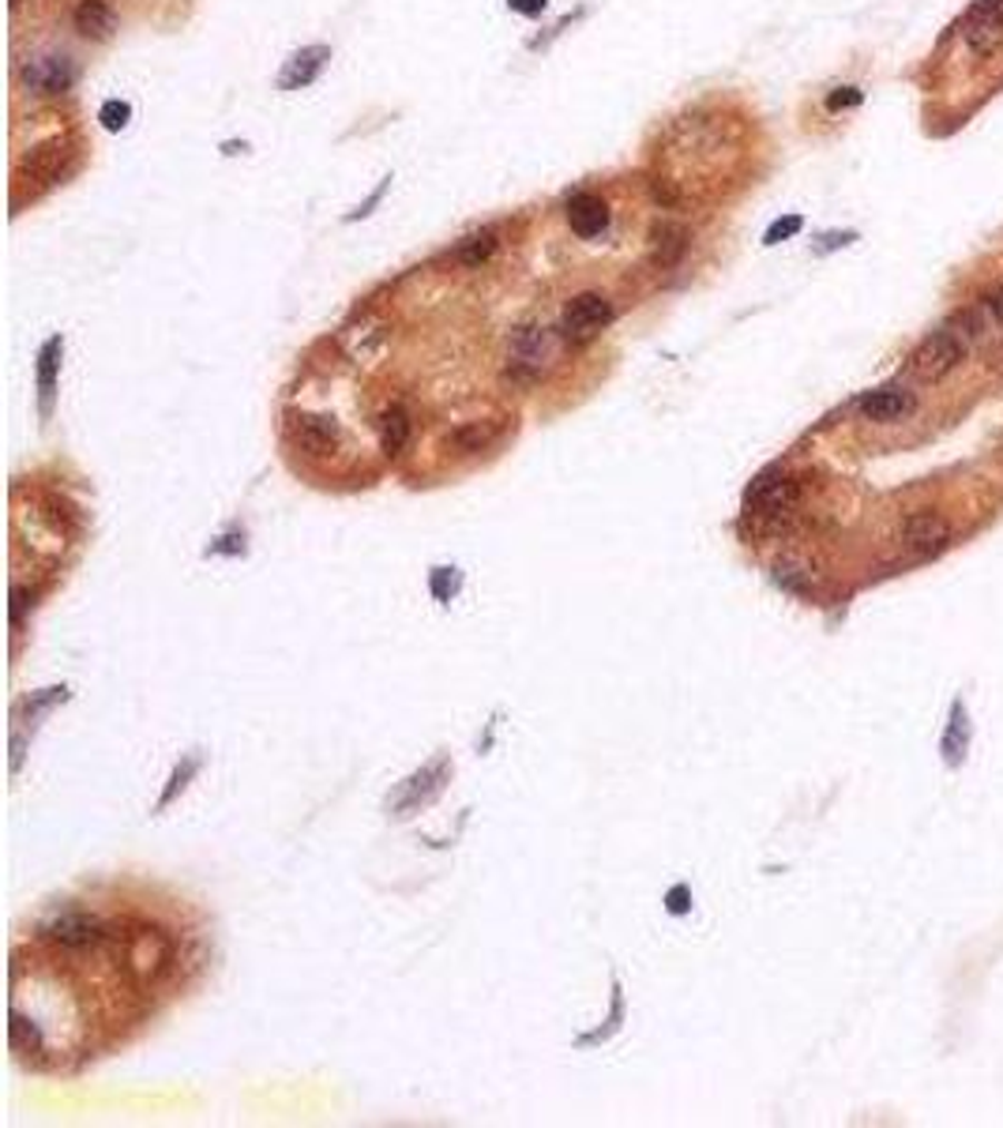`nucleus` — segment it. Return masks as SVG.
Here are the masks:
<instances>
[{"label":"nucleus","instance_id":"39448f33","mask_svg":"<svg viewBox=\"0 0 1003 1128\" xmlns=\"http://www.w3.org/2000/svg\"><path fill=\"white\" fill-rule=\"evenodd\" d=\"M898 538H902V550H906L913 561H928V557H936V553L947 550L951 527L940 512H917V516H910L906 523H902Z\"/></svg>","mask_w":1003,"mask_h":1128},{"label":"nucleus","instance_id":"2eb2a0df","mask_svg":"<svg viewBox=\"0 0 1003 1128\" xmlns=\"http://www.w3.org/2000/svg\"><path fill=\"white\" fill-rule=\"evenodd\" d=\"M545 350H549V335H545V328H523L519 335H515V346H512V358L515 362L512 365H515V369L538 373Z\"/></svg>","mask_w":1003,"mask_h":1128},{"label":"nucleus","instance_id":"9b49d317","mask_svg":"<svg viewBox=\"0 0 1003 1128\" xmlns=\"http://www.w3.org/2000/svg\"><path fill=\"white\" fill-rule=\"evenodd\" d=\"M42 933L49 940H57V944H64V948H91L102 940V922H98V918H87V914H61V918H53Z\"/></svg>","mask_w":1003,"mask_h":1128},{"label":"nucleus","instance_id":"20e7f679","mask_svg":"<svg viewBox=\"0 0 1003 1128\" xmlns=\"http://www.w3.org/2000/svg\"><path fill=\"white\" fill-rule=\"evenodd\" d=\"M609 324H613V305L609 298H602V294H594V290L572 298L564 305V316H560V332L568 335L572 343H587L602 328H609Z\"/></svg>","mask_w":1003,"mask_h":1128},{"label":"nucleus","instance_id":"1a4fd4ad","mask_svg":"<svg viewBox=\"0 0 1003 1128\" xmlns=\"http://www.w3.org/2000/svg\"><path fill=\"white\" fill-rule=\"evenodd\" d=\"M568 226L575 237H598L609 226V204L594 192H575L568 200Z\"/></svg>","mask_w":1003,"mask_h":1128},{"label":"nucleus","instance_id":"9d476101","mask_svg":"<svg viewBox=\"0 0 1003 1128\" xmlns=\"http://www.w3.org/2000/svg\"><path fill=\"white\" fill-rule=\"evenodd\" d=\"M327 57H331V49H327V46H305V49H297L290 61H286L282 76H278V87H282V91H301V87H309L312 79L324 72Z\"/></svg>","mask_w":1003,"mask_h":1128},{"label":"nucleus","instance_id":"423d86ee","mask_svg":"<svg viewBox=\"0 0 1003 1128\" xmlns=\"http://www.w3.org/2000/svg\"><path fill=\"white\" fill-rule=\"evenodd\" d=\"M748 504L759 512V516H767V520L790 516V512L797 508V482H793L790 474H782V471L759 474V478L752 482V489H748Z\"/></svg>","mask_w":1003,"mask_h":1128},{"label":"nucleus","instance_id":"c85d7f7f","mask_svg":"<svg viewBox=\"0 0 1003 1128\" xmlns=\"http://www.w3.org/2000/svg\"><path fill=\"white\" fill-rule=\"evenodd\" d=\"M985 305H989L992 320H996V324H1000V328H1003V286H1000V290H992V294H989V298H985Z\"/></svg>","mask_w":1003,"mask_h":1128},{"label":"nucleus","instance_id":"f3484780","mask_svg":"<svg viewBox=\"0 0 1003 1128\" xmlns=\"http://www.w3.org/2000/svg\"><path fill=\"white\" fill-rule=\"evenodd\" d=\"M966 741H970L966 711H962V704H955V708H951V726H947V734H943V752H947L951 764H959V760H962V752H966Z\"/></svg>","mask_w":1003,"mask_h":1128},{"label":"nucleus","instance_id":"6ab92c4d","mask_svg":"<svg viewBox=\"0 0 1003 1128\" xmlns=\"http://www.w3.org/2000/svg\"><path fill=\"white\" fill-rule=\"evenodd\" d=\"M684 253V234L677 226H654V256L662 267H669Z\"/></svg>","mask_w":1003,"mask_h":1128},{"label":"nucleus","instance_id":"7c9ffc66","mask_svg":"<svg viewBox=\"0 0 1003 1128\" xmlns=\"http://www.w3.org/2000/svg\"><path fill=\"white\" fill-rule=\"evenodd\" d=\"M27 4V0H12V12H19V8H23Z\"/></svg>","mask_w":1003,"mask_h":1128},{"label":"nucleus","instance_id":"dca6fc26","mask_svg":"<svg viewBox=\"0 0 1003 1128\" xmlns=\"http://www.w3.org/2000/svg\"><path fill=\"white\" fill-rule=\"evenodd\" d=\"M406 441H410V414H406L403 407L384 410V418H380V444H384V452L387 455H399L406 448Z\"/></svg>","mask_w":1003,"mask_h":1128},{"label":"nucleus","instance_id":"ddd939ff","mask_svg":"<svg viewBox=\"0 0 1003 1128\" xmlns=\"http://www.w3.org/2000/svg\"><path fill=\"white\" fill-rule=\"evenodd\" d=\"M294 441L301 444L305 452H312V455L335 452V444H339V425H335L331 418H316V414H301V418L294 422Z\"/></svg>","mask_w":1003,"mask_h":1128},{"label":"nucleus","instance_id":"aec40b11","mask_svg":"<svg viewBox=\"0 0 1003 1128\" xmlns=\"http://www.w3.org/2000/svg\"><path fill=\"white\" fill-rule=\"evenodd\" d=\"M12 1046L19 1053H38L42 1050V1031L31 1023V1019H23L19 1012H12Z\"/></svg>","mask_w":1003,"mask_h":1128},{"label":"nucleus","instance_id":"412c9836","mask_svg":"<svg viewBox=\"0 0 1003 1128\" xmlns=\"http://www.w3.org/2000/svg\"><path fill=\"white\" fill-rule=\"evenodd\" d=\"M98 121H102L106 132H121V128L132 121V106L121 102V98H109V102H102V110H98Z\"/></svg>","mask_w":1003,"mask_h":1128},{"label":"nucleus","instance_id":"7ed1b4c3","mask_svg":"<svg viewBox=\"0 0 1003 1128\" xmlns=\"http://www.w3.org/2000/svg\"><path fill=\"white\" fill-rule=\"evenodd\" d=\"M962 42H966L970 57L977 61H992V57L1003 53V8L989 4V0H977L970 8L966 23H962Z\"/></svg>","mask_w":1003,"mask_h":1128},{"label":"nucleus","instance_id":"6e6552de","mask_svg":"<svg viewBox=\"0 0 1003 1128\" xmlns=\"http://www.w3.org/2000/svg\"><path fill=\"white\" fill-rule=\"evenodd\" d=\"M857 410L865 414L868 422H898L902 414L913 410V392H906L902 384H883V388H872L861 395Z\"/></svg>","mask_w":1003,"mask_h":1128},{"label":"nucleus","instance_id":"2f4dec72","mask_svg":"<svg viewBox=\"0 0 1003 1128\" xmlns=\"http://www.w3.org/2000/svg\"><path fill=\"white\" fill-rule=\"evenodd\" d=\"M989 4H996V8H1003V0H989Z\"/></svg>","mask_w":1003,"mask_h":1128},{"label":"nucleus","instance_id":"c756f323","mask_svg":"<svg viewBox=\"0 0 1003 1128\" xmlns=\"http://www.w3.org/2000/svg\"><path fill=\"white\" fill-rule=\"evenodd\" d=\"M451 587H459V580H451ZM436 598H448V568L436 576Z\"/></svg>","mask_w":1003,"mask_h":1128},{"label":"nucleus","instance_id":"a211bd4d","mask_svg":"<svg viewBox=\"0 0 1003 1128\" xmlns=\"http://www.w3.org/2000/svg\"><path fill=\"white\" fill-rule=\"evenodd\" d=\"M493 253H496V230H478L459 245V260L466 267H478L481 260H489Z\"/></svg>","mask_w":1003,"mask_h":1128},{"label":"nucleus","instance_id":"4be33fe9","mask_svg":"<svg viewBox=\"0 0 1003 1128\" xmlns=\"http://www.w3.org/2000/svg\"><path fill=\"white\" fill-rule=\"evenodd\" d=\"M801 226H804L801 215H786V219L771 222V230H767V237H763V245H782V241H786V237L801 234Z\"/></svg>","mask_w":1003,"mask_h":1128},{"label":"nucleus","instance_id":"5701e85b","mask_svg":"<svg viewBox=\"0 0 1003 1128\" xmlns=\"http://www.w3.org/2000/svg\"><path fill=\"white\" fill-rule=\"evenodd\" d=\"M853 106H861V91H857V87H834V91L827 95V110L831 113L853 110Z\"/></svg>","mask_w":1003,"mask_h":1128},{"label":"nucleus","instance_id":"f8f14e48","mask_svg":"<svg viewBox=\"0 0 1003 1128\" xmlns=\"http://www.w3.org/2000/svg\"><path fill=\"white\" fill-rule=\"evenodd\" d=\"M76 31L91 42H106L109 34L117 31V12L106 4V0H79L76 12H72Z\"/></svg>","mask_w":1003,"mask_h":1128},{"label":"nucleus","instance_id":"f257e3e1","mask_svg":"<svg viewBox=\"0 0 1003 1128\" xmlns=\"http://www.w3.org/2000/svg\"><path fill=\"white\" fill-rule=\"evenodd\" d=\"M76 158H79L76 144L68 140V136H53V140L31 147V155L19 162L16 181H19V188H31V196L46 192V188L61 185L64 177L72 174Z\"/></svg>","mask_w":1003,"mask_h":1128},{"label":"nucleus","instance_id":"0eeeda50","mask_svg":"<svg viewBox=\"0 0 1003 1128\" xmlns=\"http://www.w3.org/2000/svg\"><path fill=\"white\" fill-rule=\"evenodd\" d=\"M23 83L31 87L34 95H64L68 87L76 83L72 57H64V53L34 57V61L23 65Z\"/></svg>","mask_w":1003,"mask_h":1128},{"label":"nucleus","instance_id":"a878e982","mask_svg":"<svg viewBox=\"0 0 1003 1128\" xmlns=\"http://www.w3.org/2000/svg\"><path fill=\"white\" fill-rule=\"evenodd\" d=\"M850 241H857V234H827L823 237V245H816V253H831V249H842V245H850Z\"/></svg>","mask_w":1003,"mask_h":1128},{"label":"nucleus","instance_id":"cd10ccee","mask_svg":"<svg viewBox=\"0 0 1003 1128\" xmlns=\"http://www.w3.org/2000/svg\"><path fill=\"white\" fill-rule=\"evenodd\" d=\"M669 910H673V914H684V910H688V888H684V884H677L669 892Z\"/></svg>","mask_w":1003,"mask_h":1128},{"label":"nucleus","instance_id":"4468645a","mask_svg":"<svg viewBox=\"0 0 1003 1128\" xmlns=\"http://www.w3.org/2000/svg\"><path fill=\"white\" fill-rule=\"evenodd\" d=\"M61 354H64V343H61V335H53L42 350H38V403H42V414L49 418V410H53V395H57V373H61Z\"/></svg>","mask_w":1003,"mask_h":1128},{"label":"nucleus","instance_id":"393cba45","mask_svg":"<svg viewBox=\"0 0 1003 1128\" xmlns=\"http://www.w3.org/2000/svg\"><path fill=\"white\" fill-rule=\"evenodd\" d=\"M387 185H391V177H387V181H380V188H376V192H373V196H369V200H365V204H361V207H357V211H354V215H350V219H365V215H369V211H373V207H376V204H380V200H384V192H387Z\"/></svg>","mask_w":1003,"mask_h":1128},{"label":"nucleus","instance_id":"bb28decb","mask_svg":"<svg viewBox=\"0 0 1003 1128\" xmlns=\"http://www.w3.org/2000/svg\"><path fill=\"white\" fill-rule=\"evenodd\" d=\"M489 437H493V433H485L481 425H474V429L459 433V444H466V448H481V444L489 441Z\"/></svg>","mask_w":1003,"mask_h":1128},{"label":"nucleus","instance_id":"b1692460","mask_svg":"<svg viewBox=\"0 0 1003 1128\" xmlns=\"http://www.w3.org/2000/svg\"><path fill=\"white\" fill-rule=\"evenodd\" d=\"M545 4H549V0H508V8L519 16H542Z\"/></svg>","mask_w":1003,"mask_h":1128},{"label":"nucleus","instance_id":"f03ea898","mask_svg":"<svg viewBox=\"0 0 1003 1128\" xmlns=\"http://www.w3.org/2000/svg\"><path fill=\"white\" fill-rule=\"evenodd\" d=\"M962 354H966L962 332H955V324H943V328H936L917 350H913L910 373L917 376V380H943L947 373L959 369Z\"/></svg>","mask_w":1003,"mask_h":1128}]
</instances>
